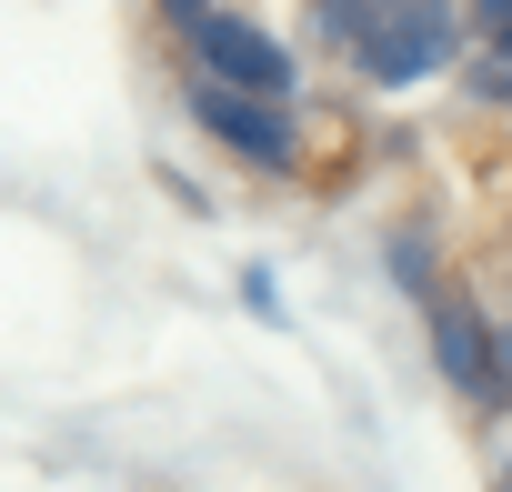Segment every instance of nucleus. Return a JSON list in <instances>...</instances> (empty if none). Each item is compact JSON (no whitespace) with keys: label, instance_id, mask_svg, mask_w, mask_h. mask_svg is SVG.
<instances>
[{"label":"nucleus","instance_id":"obj_3","mask_svg":"<svg viewBox=\"0 0 512 492\" xmlns=\"http://www.w3.org/2000/svg\"><path fill=\"white\" fill-rule=\"evenodd\" d=\"M422 322H432V362H442V382L452 392H472L482 412H502V322H492V302H472L452 272L422 292Z\"/></svg>","mask_w":512,"mask_h":492},{"label":"nucleus","instance_id":"obj_5","mask_svg":"<svg viewBox=\"0 0 512 492\" xmlns=\"http://www.w3.org/2000/svg\"><path fill=\"white\" fill-rule=\"evenodd\" d=\"M502 91H512V51H502V41H482V51H472V101H482V111H502Z\"/></svg>","mask_w":512,"mask_h":492},{"label":"nucleus","instance_id":"obj_7","mask_svg":"<svg viewBox=\"0 0 512 492\" xmlns=\"http://www.w3.org/2000/svg\"><path fill=\"white\" fill-rule=\"evenodd\" d=\"M201 11H221V0H161V21H171V31H191Z\"/></svg>","mask_w":512,"mask_h":492},{"label":"nucleus","instance_id":"obj_6","mask_svg":"<svg viewBox=\"0 0 512 492\" xmlns=\"http://www.w3.org/2000/svg\"><path fill=\"white\" fill-rule=\"evenodd\" d=\"M512 31V0H472V41H502Z\"/></svg>","mask_w":512,"mask_h":492},{"label":"nucleus","instance_id":"obj_1","mask_svg":"<svg viewBox=\"0 0 512 492\" xmlns=\"http://www.w3.org/2000/svg\"><path fill=\"white\" fill-rule=\"evenodd\" d=\"M312 21L382 91H412V81H432L462 51V11H452V0H312Z\"/></svg>","mask_w":512,"mask_h":492},{"label":"nucleus","instance_id":"obj_4","mask_svg":"<svg viewBox=\"0 0 512 492\" xmlns=\"http://www.w3.org/2000/svg\"><path fill=\"white\" fill-rule=\"evenodd\" d=\"M181 101H191V121H201L221 151H241L251 171H302V121H292V101H251V91H221V81H191Z\"/></svg>","mask_w":512,"mask_h":492},{"label":"nucleus","instance_id":"obj_2","mask_svg":"<svg viewBox=\"0 0 512 492\" xmlns=\"http://www.w3.org/2000/svg\"><path fill=\"white\" fill-rule=\"evenodd\" d=\"M181 41H191V81H221V91H251V101H292L302 91V61L251 11H201Z\"/></svg>","mask_w":512,"mask_h":492}]
</instances>
